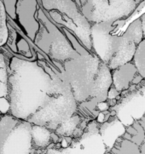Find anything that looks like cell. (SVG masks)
<instances>
[{
    "mask_svg": "<svg viewBox=\"0 0 145 154\" xmlns=\"http://www.w3.org/2000/svg\"><path fill=\"white\" fill-rule=\"evenodd\" d=\"M7 71L9 113L20 119H28L51 95L72 90L58 75L50 77L37 60H23L12 55Z\"/></svg>",
    "mask_w": 145,
    "mask_h": 154,
    "instance_id": "cell-1",
    "label": "cell"
},
{
    "mask_svg": "<svg viewBox=\"0 0 145 154\" xmlns=\"http://www.w3.org/2000/svg\"><path fill=\"white\" fill-rule=\"evenodd\" d=\"M41 7L52 22L64 27L91 51V23L80 11L74 0H41Z\"/></svg>",
    "mask_w": 145,
    "mask_h": 154,
    "instance_id": "cell-2",
    "label": "cell"
},
{
    "mask_svg": "<svg viewBox=\"0 0 145 154\" xmlns=\"http://www.w3.org/2000/svg\"><path fill=\"white\" fill-rule=\"evenodd\" d=\"M102 60L93 52L80 55L62 63L61 72L69 83L78 103L91 99Z\"/></svg>",
    "mask_w": 145,
    "mask_h": 154,
    "instance_id": "cell-3",
    "label": "cell"
},
{
    "mask_svg": "<svg viewBox=\"0 0 145 154\" xmlns=\"http://www.w3.org/2000/svg\"><path fill=\"white\" fill-rule=\"evenodd\" d=\"M35 18L39 22V29L33 40L34 45L50 57L54 66L80 55L64 32L47 17L41 6L36 12Z\"/></svg>",
    "mask_w": 145,
    "mask_h": 154,
    "instance_id": "cell-4",
    "label": "cell"
},
{
    "mask_svg": "<svg viewBox=\"0 0 145 154\" xmlns=\"http://www.w3.org/2000/svg\"><path fill=\"white\" fill-rule=\"evenodd\" d=\"M32 124L10 113L0 118V153H35L32 145Z\"/></svg>",
    "mask_w": 145,
    "mask_h": 154,
    "instance_id": "cell-5",
    "label": "cell"
},
{
    "mask_svg": "<svg viewBox=\"0 0 145 154\" xmlns=\"http://www.w3.org/2000/svg\"><path fill=\"white\" fill-rule=\"evenodd\" d=\"M78 102L72 90L51 95L42 107L31 116L28 121L33 124L45 126L52 131L77 112Z\"/></svg>",
    "mask_w": 145,
    "mask_h": 154,
    "instance_id": "cell-6",
    "label": "cell"
},
{
    "mask_svg": "<svg viewBox=\"0 0 145 154\" xmlns=\"http://www.w3.org/2000/svg\"><path fill=\"white\" fill-rule=\"evenodd\" d=\"M124 23V22H123ZM116 24V20H108L91 24V52L108 64L120 47L122 37L112 34L114 30L124 24Z\"/></svg>",
    "mask_w": 145,
    "mask_h": 154,
    "instance_id": "cell-7",
    "label": "cell"
},
{
    "mask_svg": "<svg viewBox=\"0 0 145 154\" xmlns=\"http://www.w3.org/2000/svg\"><path fill=\"white\" fill-rule=\"evenodd\" d=\"M106 146L100 132L99 124L95 120H90L87 124L82 135L78 139H74L69 146L60 149L63 152H87V153H104Z\"/></svg>",
    "mask_w": 145,
    "mask_h": 154,
    "instance_id": "cell-8",
    "label": "cell"
},
{
    "mask_svg": "<svg viewBox=\"0 0 145 154\" xmlns=\"http://www.w3.org/2000/svg\"><path fill=\"white\" fill-rule=\"evenodd\" d=\"M36 0H19L16 7V22L26 35L33 41L39 29V22L35 18L37 12Z\"/></svg>",
    "mask_w": 145,
    "mask_h": 154,
    "instance_id": "cell-9",
    "label": "cell"
},
{
    "mask_svg": "<svg viewBox=\"0 0 145 154\" xmlns=\"http://www.w3.org/2000/svg\"><path fill=\"white\" fill-rule=\"evenodd\" d=\"M121 37L122 39L119 49L115 52V55H113L109 62L107 64L111 71L115 70L121 65L130 62L133 58V55L135 54L136 49L137 46L135 41L126 32H124V34Z\"/></svg>",
    "mask_w": 145,
    "mask_h": 154,
    "instance_id": "cell-10",
    "label": "cell"
},
{
    "mask_svg": "<svg viewBox=\"0 0 145 154\" xmlns=\"http://www.w3.org/2000/svg\"><path fill=\"white\" fill-rule=\"evenodd\" d=\"M125 129L124 125L119 119L105 121L99 126V132L102 141L107 147V152L110 151L113 146L119 137H121L125 133Z\"/></svg>",
    "mask_w": 145,
    "mask_h": 154,
    "instance_id": "cell-11",
    "label": "cell"
},
{
    "mask_svg": "<svg viewBox=\"0 0 145 154\" xmlns=\"http://www.w3.org/2000/svg\"><path fill=\"white\" fill-rule=\"evenodd\" d=\"M137 72L134 64L127 62L114 70L112 73V84L119 92L129 88L130 83Z\"/></svg>",
    "mask_w": 145,
    "mask_h": 154,
    "instance_id": "cell-12",
    "label": "cell"
},
{
    "mask_svg": "<svg viewBox=\"0 0 145 154\" xmlns=\"http://www.w3.org/2000/svg\"><path fill=\"white\" fill-rule=\"evenodd\" d=\"M51 131L52 130L46 128L45 126L39 124H32V145L35 151V153H45V150L51 143Z\"/></svg>",
    "mask_w": 145,
    "mask_h": 154,
    "instance_id": "cell-13",
    "label": "cell"
},
{
    "mask_svg": "<svg viewBox=\"0 0 145 154\" xmlns=\"http://www.w3.org/2000/svg\"><path fill=\"white\" fill-rule=\"evenodd\" d=\"M12 56L5 46L0 48V97L8 95V71L7 65Z\"/></svg>",
    "mask_w": 145,
    "mask_h": 154,
    "instance_id": "cell-14",
    "label": "cell"
},
{
    "mask_svg": "<svg viewBox=\"0 0 145 154\" xmlns=\"http://www.w3.org/2000/svg\"><path fill=\"white\" fill-rule=\"evenodd\" d=\"M83 117H81L79 113L75 112L71 118L64 121L55 129V132L60 136H72L73 133L79 125Z\"/></svg>",
    "mask_w": 145,
    "mask_h": 154,
    "instance_id": "cell-15",
    "label": "cell"
},
{
    "mask_svg": "<svg viewBox=\"0 0 145 154\" xmlns=\"http://www.w3.org/2000/svg\"><path fill=\"white\" fill-rule=\"evenodd\" d=\"M112 153H140L139 146L130 140L118 138L113 147L110 149Z\"/></svg>",
    "mask_w": 145,
    "mask_h": 154,
    "instance_id": "cell-16",
    "label": "cell"
},
{
    "mask_svg": "<svg viewBox=\"0 0 145 154\" xmlns=\"http://www.w3.org/2000/svg\"><path fill=\"white\" fill-rule=\"evenodd\" d=\"M132 59L134 60V66L137 72L145 78V38H143L137 45Z\"/></svg>",
    "mask_w": 145,
    "mask_h": 154,
    "instance_id": "cell-17",
    "label": "cell"
},
{
    "mask_svg": "<svg viewBox=\"0 0 145 154\" xmlns=\"http://www.w3.org/2000/svg\"><path fill=\"white\" fill-rule=\"evenodd\" d=\"M8 15L5 11V5L3 3V0H0V48L3 47L6 44L8 39Z\"/></svg>",
    "mask_w": 145,
    "mask_h": 154,
    "instance_id": "cell-18",
    "label": "cell"
},
{
    "mask_svg": "<svg viewBox=\"0 0 145 154\" xmlns=\"http://www.w3.org/2000/svg\"><path fill=\"white\" fill-rule=\"evenodd\" d=\"M125 132H127L131 135L130 140L133 141L137 145L140 146L143 142L145 131L138 122H135L132 126L128 127L125 129Z\"/></svg>",
    "mask_w": 145,
    "mask_h": 154,
    "instance_id": "cell-19",
    "label": "cell"
},
{
    "mask_svg": "<svg viewBox=\"0 0 145 154\" xmlns=\"http://www.w3.org/2000/svg\"><path fill=\"white\" fill-rule=\"evenodd\" d=\"M125 32H126L132 39L135 41L137 45H138L143 38L140 18H138V19L134 20L133 22H131L130 26L127 27V29L125 30Z\"/></svg>",
    "mask_w": 145,
    "mask_h": 154,
    "instance_id": "cell-20",
    "label": "cell"
},
{
    "mask_svg": "<svg viewBox=\"0 0 145 154\" xmlns=\"http://www.w3.org/2000/svg\"><path fill=\"white\" fill-rule=\"evenodd\" d=\"M60 29L64 32V34H65L66 37L68 38V41L70 42L72 47H73V48L74 49L75 51L78 52L80 55H86V54H89L90 52H91L90 50H87L84 45H82V44L79 41V39H78L72 32H70L68 30V29H66L64 27H60Z\"/></svg>",
    "mask_w": 145,
    "mask_h": 154,
    "instance_id": "cell-21",
    "label": "cell"
},
{
    "mask_svg": "<svg viewBox=\"0 0 145 154\" xmlns=\"http://www.w3.org/2000/svg\"><path fill=\"white\" fill-rule=\"evenodd\" d=\"M10 111V102L7 97H0V112L1 114L8 113Z\"/></svg>",
    "mask_w": 145,
    "mask_h": 154,
    "instance_id": "cell-22",
    "label": "cell"
},
{
    "mask_svg": "<svg viewBox=\"0 0 145 154\" xmlns=\"http://www.w3.org/2000/svg\"><path fill=\"white\" fill-rule=\"evenodd\" d=\"M119 94H120V92L116 90L115 87H114V88H111V87H110L109 90V91H108V97H107V99H109V100L115 99V98L119 95Z\"/></svg>",
    "mask_w": 145,
    "mask_h": 154,
    "instance_id": "cell-23",
    "label": "cell"
},
{
    "mask_svg": "<svg viewBox=\"0 0 145 154\" xmlns=\"http://www.w3.org/2000/svg\"><path fill=\"white\" fill-rule=\"evenodd\" d=\"M141 24H142V30H143V38H145V13L141 16Z\"/></svg>",
    "mask_w": 145,
    "mask_h": 154,
    "instance_id": "cell-24",
    "label": "cell"
},
{
    "mask_svg": "<svg viewBox=\"0 0 145 154\" xmlns=\"http://www.w3.org/2000/svg\"><path fill=\"white\" fill-rule=\"evenodd\" d=\"M142 79H143V77H142V76L139 74L138 76H137L136 78H133V79H132V81H131V82H132L134 85H137V84H138V83H139V82H140Z\"/></svg>",
    "mask_w": 145,
    "mask_h": 154,
    "instance_id": "cell-25",
    "label": "cell"
},
{
    "mask_svg": "<svg viewBox=\"0 0 145 154\" xmlns=\"http://www.w3.org/2000/svg\"><path fill=\"white\" fill-rule=\"evenodd\" d=\"M138 123L140 124V125L143 127V129H144V131H145V117H143Z\"/></svg>",
    "mask_w": 145,
    "mask_h": 154,
    "instance_id": "cell-26",
    "label": "cell"
},
{
    "mask_svg": "<svg viewBox=\"0 0 145 154\" xmlns=\"http://www.w3.org/2000/svg\"><path fill=\"white\" fill-rule=\"evenodd\" d=\"M141 153H144L145 154V142L141 146V149H140Z\"/></svg>",
    "mask_w": 145,
    "mask_h": 154,
    "instance_id": "cell-27",
    "label": "cell"
},
{
    "mask_svg": "<svg viewBox=\"0 0 145 154\" xmlns=\"http://www.w3.org/2000/svg\"><path fill=\"white\" fill-rule=\"evenodd\" d=\"M143 142H145V137H144V139H143Z\"/></svg>",
    "mask_w": 145,
    "mask_h": 154,
    "instance_id": "cell-28",
    "label": "cell"
},
{
    "mask_svg": "<svg viewBox=\"0 0 145 154\" xmlns=\"http://www.w3.org/2000/svg\"><path fill=\"white\" fill-rule=\"evenodd\" d=\"M0 115H2V114H1V112H0Z\"/></svg>",
    "mask_w": 145,
    "mask_h": 154,
    "instance_id": "cell-29",
    "label": "cell"
},
{
    "mask_svg": "<svg viewBox=\"0 0 145 154\" xmlns=\"http://www.w3.org/2000/svg\"><path fill=\"white\" fill-rule=\"evenodd\" d=\"M0 118H1V115H0Z\"/></svg>",
    "mask_w": 145,
    "mask_h": 154,
    "instance_id": "cell-30",
    "label": "cell"
}]
</instances>
